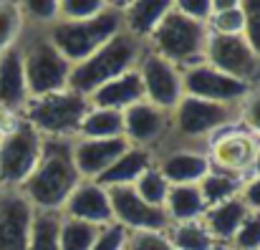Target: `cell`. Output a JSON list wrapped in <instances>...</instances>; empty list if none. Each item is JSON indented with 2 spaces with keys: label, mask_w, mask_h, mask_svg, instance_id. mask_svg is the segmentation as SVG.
Wrapping results in <instances>:
<instances>
[{
  "label": "cell",
  "mask_w": 260,
  "mask_h": 250,
  "mask_svg": "<svg viewBox=\"0 0 260 250\" xmlns=\"http://www.w3.org/2000/svg\"><path fill=\"white\" fill-rule=\"evenodd\" d=\"M126 240H129V230L121 228L119 223H109L99 228L91 250H126Z\"/></svg>",
  "instance_id": "34"
},
{
  "label": "cell",
  "mask_w": 260,
  "mask_h": 250,
  "mask_svg": "<svg viewBox=\"0 0 260 250\" xmlns=\"http://www.w3.org/2000/svg\"><path fill=\"white\" fill-rule=\"evenodd\" d=\"M18 8L36 23H53L58 18V0H20Z\"/></svg>",
  "instance_id": "38"
},
{
  "label": "cell",
  "mask_w": 260,
  "mask_h": 250,
  "mask_svg": "<svg viewBox=\"0 0 260 250\" xmlns=\"http://www.w3.org/2000/svg\"><path fill=\"white\" fill-rule=\"evenodd\" d=\"M170 243L174 250H212L215 238L205 228L202 220H187V223H174L170 230Z\"/></svg>",
  "instance_id": "27"
},
{
  "label": "cell",
  "mask_w": 260,
  "mask_h": 250,
  "mask_svg": "<svg viewBox=\"0 0 260 250\" xmlns=\"http://www.w3.org/2000/svg\"><path fill=\"white\" fill-rule=\"evenodd\" d=\"M109 190V202H111V212H114V223H119L121 228H126L129 233H139V230H165L170 225V217L165 212V207H154L149 202H144L132 184H121V187H106Z\"/></svg>",
  "instance_id": "10"
},
{
  "label": "cell",
  "mask_w": 260,
  "mask_h": 250,
  "mask_svg": "<svg viewBox=\"0 0 260 250\" xmlns=\"http://www.w3.org/2000/svg\"><path fill=\"white\" fill-rule=\"evenodd\" d=\"M18 121H20V119H18V111H13V109H8V106L0 104V137L8 134Z\"/></svg>",
  "instance_id": "42"
},
{
  "label": "cell",
  "mask_w": 260,
  "mask_h": 250,
  "mask_svg": "<svg viewBox=\"0 0 260 250\" xmlns=\"http://www.w3.org/2000/svg\"><path fill=\"white\" fill-rule=\"evenodd\" d=\"M250 215L248 205L243 202V197H230L225 202H217V205H210L205 210V228L210 230L212 238H220V240H233V235L238 233V228L243 225V220Z\"/></svg>",
  "instance_id": "21"
},
{
  "label": "cell",
  "mask_w": 260,
  "mask_h": 250,
  "mask_svg": "<svg viewBox=\"0 0 260 250\" xmlns=\"http://www.w3.org/2000/svg\"><path fill=\"white\" fill-rule=\"evenodd\" d=\"M210 169H212L210 157L200 152H189V149L172 152L159 167V172L165 174L170 184H197Z\"/></svg>",
  "instance_id": "22"
},
{
  "label": "cell",
  "mask_w": 260,
  "mask_h": 250,
  "mask_svg": "<svg viewBox=\"0 0 260 250\" xmlns=\"http://www.w3.org/2000/svg\"><path fill=\"white\" fill-rule=\"evenodd\" d=\"M109 5L106 0H58V15L63 20H84L104 13Z\"/></svg>",
  "instance_id": "32"
},
{
  "label": "cell",
  "mask_w": 260,
  "mask_h": 250,
  "mask_svg": "<svg viewBox=\"0 0 260 250\" xmlns=\"http://www.w3.org/2000/svg\"><path fill=\"white\" fill-rule=\"evenodd\" d=\"M33 212L18 190L0 192V250H28Z\"/></svg>",
  "instance_id": "13"
},
{
  "label": "cell",
  "mask_w": 260,
  "mask_h": 250,
  "mask_svg": "<svg viewBox=\"0 0 260 250\" xmlns=\"http://www.w3.org/2000/svg\"><path fill=\"white\" fill-rule=\"evenodd\" d=\"M238 250H260V212H250L233 235Z\"/></svg>",
  "instance_id": "37"
},
{
  "label": "cell",
  "mask_w": 260,
  "mask_h": 250,
  "mask_svg": "<svg viewBox=\"0 0 260 250\" xmlns=\"http://www.w3.org/2000/svg\"><path fill=\"white\" fill-rule=\"evenodd\" d=\"M152 167V157L144 147H129L114 165L109 167L96 182L101 187H121V184H134L147 169Z\"/></svg>",
  "instance_id": "23"
},
{
  "label": "cell",
  "mask_w": 260,
  "mask_h": 250,
  "mask_svg": "<svg viewBox=\"0 0 260 250\" xmlns=\"http://www.w3.org/2000/svg\"><path fill=\"white\" fill-rule=\"evenodd\" d=\"M116 33H121V13L106 8L93 18L56 23L51 28V43L71 66H76L86 61L93 51H99L106 41H111Z\"/></svg>",
  "instance_id": "3"
},
{
  "label": "cell",
  "mask_w": 260,
  "mask_h": 250,
  "mask_svg": "<svg viewBox=\"0 0 260 250\" xmlns=\"http://www.w3.org/2000/svg\"><path fill=\"white\" fill-rule=\"evenodd\" d=\"M182 91L187 96L233 104V101L245 99L250 93V86L217 71V69H212L210 64H192L182 71Z\"/></svg>",
  "instance_id": "9"
},
{
  "label": "cell",
  "mask_w": 260,
  "mask_h": 250,
  "mask_svg": "<svg viewBox=\"0 0 260 250\" xmlns=\"http://www.w3.org/2000/svg\"><path fill=\"white\" fill-rule=\"evenodd\" d=\"M129 3H132V0H106V5H109V8H114V10H124Z\"/></svg>",
  "instance_id": "44"
},
{
  "label": "cell",
  "mask_w": 260,
  "mask_h": 250,
  "mask_svg": "<svg viewBox=\"0 0 260 250\" xmlns=\"http://www.w3.org/2000/svg\"><path fill=\"white\" fill-rule=\"evenodd\" d=\"M230 116H233L230 104L207 101V99H197V96H187V93L174 106L177 129L187 137H202L210 132H220L222 127H228Z\"/></svg>",
  "instance_id": "12"
},
{
  "label": "cell",
  "mask_w": 260,
  "mask_h": 250,
  "mask_svg": "<svg viewBox=\"0 0 260 250\" xmlns=\"http://www.w3.org/2000/svg\"><path fill=\"white\" fill-rule=\"evenodd\" d=\"M240 10L245 15V41L260 56V0H240Z\"/></svg>",
  "instance_id": "36"
},
{
  "label": "cell",
  "mask_w": 260,
  "mask_h": 250,
  "mask_svg": "<svg viewBox=\"0 0 260 250\" xmlns=\"http://www.w3.org/2000/svg\"><path fill=\"white\" fill-rule=\"evenodd\" d=\"M172 5H177V13L205 23L212 15V0H172Z\"/></svg>",
  "instance_id": "39"
},
{
  "label": "cell",
  "mask_w": 260,
  "mask_h": 250,
  "mask_svg": "<svg viewBox=\"0 0 260 250\" xmlns=\"http://www.w3.org/2000/svg\"><path fill=\"white\" fill-rule=\"evenodd\" d=\"M255 147H258V139L250 132H243V129L222 132L212 139V162L222 172L240 174L253 167Z\"/></svg>",
  "instance_id": "16"
},
{
  "label": "cell",
  "mask_w": 260,
  "mask_h": 250,
  "mask_svg": "<svg viewBox=\"0 0 260 250\" xmlns=\"http://www.w3.org/2000/svg\"><path fill=\"white\" fill-rule=\"evenodd\" d=\"M144 99V88H142V79L139 74L132 69L111 81H106L104 86H99L93 93H91V106H99V109H116V111H124L126 106L137 104Z\"/></svg>",
  "instance_id": "19"
},
{
  "label": "cell",
  "mask_w": 260,
  "mask_h": 250,
  "mask_svg": "<svg viewBox=\"0 0 260 250\" xmlns=\"http://www.w3.org/2000/svg\"><path fill=\"white\" fill-rule=\"evenodd\" d=\"M132 187H134V192H137L144 202H149V205H154V207H165V200H167V192H170V182L165 179V174H162L159 169L149 167Z\"/></svg>",
  "instance_id": "30"
},
{
  "label": "cell",
  "mask_w": 260,
  "mask_h": 250,
  "mask_svg": "<svg viewBox=\"0 0 260 250\" xmlns=\"http://www.w3.org/2000/svg\"><path fill=\"white\" fill-rule=\"evenodd\" d=\"M207 64L233 79L243 83L260 81V56L253 51V46L245 41V36H207L205 43Z\"/></svg>",
  "instance_id": "8"
},
{
  "label": "cell",
  "mask_w": 260,
  "mask_h": 250,
  "mask_svg": "<svg viewBox=\"0 0 260 250\" xmlns=\"http://www.w3.org/2000/svg\"><path fill=\"white\" fill-rule=\"evenodd\" d=\"M81 182V174L76 172L71 147L66 142H48L43 144L41 160L33 169V174L18 187V192L30 202L38 212H58L63 210L69 195Z\"/></svg>",
  "instance_id": "1"
},
{
  "label": "cell",
  "mask_w": 260,
  "mask_h": 250,
  "mask_svg": "<svg viewBox=\"0 0 260 250\" xmlns=\"http://www.w3.org/2000/svg\"><path fill=\"white\" fill-rule=\"evenodd\" d=\"M233 8H240V0H212V13H217V10H233Z\"/></svg>",
  "instance_id": "43"
},
{
  "label": "cell",
  "mask_w": 260,
  "mask_h": 250,
  "mask_svg": "<svg viewBox=\"0 0 260 250\" xmlns=\"http://www.w3.org/2000/svg\"><path fill=\"white\" fill-rule=\"evenodd\" d=\"M28 101V86H25V71H23V51L8 48L0 53V104L20 111Z\"/></svg>",
  "instance_id": "18"
},
{
  "label": "cell",
  "mask_w": 260,
  "mask_h": 250,
  "mask_svg": "<svg viewBox=\"0 0 260 250\" xmlns=\"http://www.w3.org/2000/svg\"><path fill=\"white\" fill-rule=\"evenodd\" d=\"M197 187H200V195H202L205 205L210 207V205H217V202H225V200L235 197V195L240 192L243 182H240V177L233 174V172H212V169H210V172L197 182Z\"/></svg>",
  "instance_id": "26"
},
{
  "label": "cell",
  "mask_w": 260,
  "mask_h": 250,
  "mask_svg": "<svg viewBox=\"0 0 260 250\" xmlns=\"http://www.w3.org/2000/svg\"><path fill=\"white\" fill-rule=\"evenodd\" d=\"M240 192H243V202L248 205V210L260 212V177H253L250 182H245Z\"/></svg>",
  "instance_id": "41"
},
{
  "label": "cell",
  "mask_w": 260,
  "mask_h": 250,
  "mask_svg": "<svg viewBox=\"0 0 260 250\" xmlns=\"http://www.w3.org/2000/svg\"><path fill=\"white\" fill-rule=\"evenodd\" d=\"M124 119V139L134 147H144L165 132V109L154 106L152 101H137L121 111Z\"/></svg>",
  "instance_id": "17"
},
{
  "label": "cell",
  "mask_w": 260,
  "mask_h": 250,
  "mask_svg": "<svg viewBox=\"0 0 260 250\" xmlns=\"http://www.w3.org/2000/svg\"><path fill=\"white\" fill-rule=\"evenodd\" d=\"M99 228L84 223V220H74V217H61L58 225V243L61 250H91L96 240Z\"/></svg>",
  "instance_id": "29"
},
{
  "label": "cell",
  "mask_w": 260,
  "mask_h": 250,
  "mask_svg": "<svg viewBox=\"0 0 260 250\" xmlns=\"http://www.w3.org/2000/svg\"><path fill=\"white\" fill-rule=\"evenodd\" d=\"M79 134L84 139H114V137H124L121 111L91 106L86 111V116L81 119V124H79Z\"/></svg>",
  "instance_id": "25"
},
{
  "label": "cell",
  "mask_w": 260,
  "mask_h": 250,
  "mask_svg": "<svg viewBox=\"0 0 260 250\" xmlns=\"http://www.w3.org/2000/svg\"><path fill=\"white\" fill-rule=\"evenodd\" d=\"M210 23H212V33L217 36H243L245 33V15L240 8L217 10L210 15Z\"/></svg>",
  "instance_id": "33"
},
{
  "label": "cell",
  "mask_w": 260,
  "mask_h": 250,
  "mask_svg": "<svg viewBox=\"0 0 260 250\" xmlns=\"http://www.w3.org/2000/svg\"><path fill=\"white\" fill-rule=\"evenodd\" d=\"M23 28V13L18 3L13 0H0V53L15 46L18 36Z\"/></svg>",
  "instance_id": "31"
},
{
  "label": "cell",
  "mask_w": 260,
  "mask_h": 250,
  "mask_svg": "<svg viewBox=\"0 0 260 250\" xmlns=\"http://www.w3.org/2000/svg\"><path fill=\"white\" fill-rule=\"evenodd\" d=\"M212 250H230V248H225V245H212Z\"/></svg>",
  "instance_id": "46"
},
{
  "label": "cell",
  "mask_w": 260,
  "mask_h": 250,
  "mask_svg": "<svg viewBox=\"0 0 260 250\" xmlns=\"http://www.w3.org/2000/svg\"><path fill=\"white\" fill-rule=\"evenodd\" d=\"M126 248L129 250H174L165 230H139V233H129Z\"/></svg>",
  "instance_id": "35"
},
{
  "label": "cell",
  "mask_w": 260,
  "mask_h": 250,
  "mask_svg": "<svg viewBox=\"0 0 260 250\" xmlns=\"http://www.w3.org/2000/svg\"><path fill=\"white\" fill-rule=\"evenodd\" d=\"M41 152V134L25 119H20L8 134L0 137V187L18 190L33 174Z\"/></svg>",
  "instance_id": "6"
},
{
  "label": "cell",
  "mask_w": 260,
  "mask_h": 250,
  "mask_svg": "<svg viewBox=\"0 0 260 250\" xmlns=\"http://www.w3.org/2000/svg\"><path fill=\"white\" fill-rule=\"evenodd\" d=\"M172 8V0H132L121 10V23L126 25V33H132L134 38L152 36Z\"/></svg>",
  "instance_id": "20"
},
{
  "label": "cell",
  "mask_w": 260,
  "mask_h": 250,
  "mask_svg": "<svg viewBox=\"0 0 260 250\" xmlns=\"http://www.w3.org/2000/svg\"><path fill=\"white\" fill-rule=\"evenodd\" d=\"M63 210H66V217L84 220V223H91L96 228L114 223L109 190L101 187L99 182H79L76 190L69 195Z\"/></svg>",
  "instance_id": "14"
},
{
  "label": "cell",
  "mask_w": 260,
  "mask_h": 250,
  "mask_svg": "<svg viewBox=\"0 0 260 250\" xmlns=\"http://www.w3.org/2000/svg\"><path fill=\"white\" fill-rule=\"evenodd\" d=\"M243 116H245V124L250 127V132H258L260 134V91L248 93V101H245Z\"/></svg>",
  "instance_id": "40"
},
{
  "label": "cell",
  "mask_w": 260,
  "mask_h": 250,
  "mask_svg": "<svg viewBox=\"0 0 260 250\" xmlns=\"http://www.w3.org/2000/svg\"><path fill=\"white\" fill-rule=\"evenodd\" d=\"M253 172H255V177H260V142L255 147V157H253Z\"/></svg>",
  "instance_id": "45"
},
{
  "label": "cell",
  "mask_w": 260,
  "mask_h": 250,
  "mask_svg": "<svg viewBox=\"0 0 260 250\" xmlns=\"http://www.w3.org/2000/svg\"><path fill=\"white\" fill-rule=\"evenodd\" d=\"M137 58H139V41L132 33L121 30L111 41H106L99 51H93L86 61L71 66L69 88L91 96L99 86L132 71Z\"/></svg>",
  "instance_id": "2"
},
{
  "label": "cell",
  "mask_w": 260,
  "mask_h": 250,
  "mask_svg": "<svg viewBox=\"0 0 260 250\" xmlns=\"http://www.w3.org/2000/svg\"><path fill=\"white\" fill-rule=\"evenodd\" d=\"M25 121L41 134H69L79 132L81 119L91 109L88 96L74 91V88H61L46 96H33L25 101Z\"/></svg>",
  "instance_id": "4"
},
{
  "label": "cell",
  "mask_w": 260,
  "mask_h": 250,
  "mask_svg": "<svg viewBox=\"0 0 260 250\" xmlns=\"http://www.w3.org/2000/svg\"><path fill=\"white\" fill-rule=\"evenodd\" d=\"M154 36V46L157 53L162 58H167L170 64L179 66H192V61H200L205 56V43H207V30L205 23L192 20L177 10H170L167 18L157 25Z\"/></svg>",
  "instance_id": "5"
},
{
  "label": "cell",
  "mask_w": 260,
  "mask_h": 250,
  "mask_svg": "<svg viewBox=\"0 0 260 250\" xmlns=\"http://www.w3.org/2000/svg\"><path fill=\"white\" fill-rule=\"evenodd\" d=\"M129 147L132 144L124 137H114V139H81L76 147H71V154H74L76 172L81 177L99 179Z\"/></svg>",
  "instance_id": "15"
},
{
  "label": "cell",
  "mask_w": 260,
  "mask_h": 250,
  "mask_svg": "<svg viewBox=\"0 0 260 250\" xmlns=\"http://www.w3.org/2000/svg\"><path fill=\"white\" fill-rule=\"evenodd\" d=\"M0 192H3V187H0Z\"/></svg>",
  "instance_id": "47"
},
{
  "label": "cell",
  "mask_w": 260,
  "mask_h": 250,
  "mask_svg": "<svg viewBox=\"0 0 260 250\" xmlns=\"http://www.w3.org/2000/svg\"><path fill=\"white\" fill-rule=\"evenodd\" d=\"M139 79L147 101H152L159 109H174L177 101L184 96L182 91V71L162 58L159 53H147L139 66Z\"/></svg>",
  "instance_id": "11"
},
{
  "label": "cell",
  "mask_w": 260,
  "mask_h": 250,
  "mask_svg": "<svg viewBox=\"0 0 260 250\" xmlns=\"http://www.w3.org/2000/svg\"><path fill=\"white\" fill-rule=\"evenodd\" d=\"M207 205L200 195L197 184H170L167 200H165V212L174 223H187V220H200L205 215Z\"/></svg>",
  "instance_id": "24"
},
{
  "label": "cell",
  "mask_w": 260,
  "mask_h": 250,
  "mask_svg": "<svg viewBox=\"0 0 260 250\" xmlns=\"http://www.w3.org/2000/svg\"><path fill=\"white\" fill-rule=\"evenodd\" d=\"M58 225H61V217L56 212H33L28 250H61Z\"/></svg>",
  "instance_id": "28"
},
{
  "label": "cell",
  "mask_w": 260,
  "mask_h": 250,
  "mask_svg": "<svg viewBox=\"0 0 260 250\" xmlns=\"http://www.w3.org/2000/svg\"><path fill=\"white\" fill-rule=\"evenodd\" d=\"M23 71L28 96H46L69 88L71 64L56 51L51 41H38L23 53Z\"/></svg>",
  "instance_id": "7"
}]
</instances>
